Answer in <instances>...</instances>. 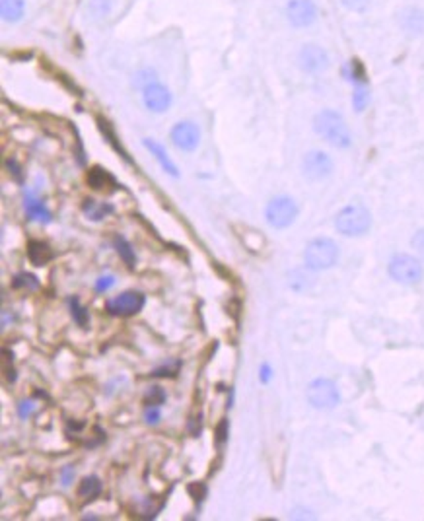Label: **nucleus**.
Instances as JSON below:
<instances>
[{"mask_svg": "<svg viewBox=\"0 0 424 521\" xmlns=\"http://www.w3.org/2000/svg\"><path fill=\"white\" fill-rule=\"evenodd\" d=\"M166 401V393H164V389L161 387H150L148 393L144 397V403L148 405V407H158Z\"/></svg>", "mask_w": 424, "mask_h": 521, "instance_id": "nucleus-23", "label": "nucleus"}, {"mask_svg": "<svg viewBox=\"0 0 424 521\" xmlns=\"http://www.w3.org/2000/svg\"><path fill=\"white\" fill-rule=\"evenodd\" d=\"M142 98H144V105L154 113H164L172 105V93L164 84H158V82L146 86Z\"/></svg>", "mask_w": 424, "mask_h": 521, "instance_id": "nucleus-12", "label": "nucleus"}, {"mask_svg": "<svg viewBox=\"0 0 424 521\" xmlns=\"http://www.w3.org/2000/svg\"><path fill=\"white\" fill-rule=\"evenodd\" d=\"M388 272L395 282L405 284V286H414L421 282L424 276L421 260L414 259L413 255H395L390 260Z\"/></svg>", "mask_w": 424, "mask_h": 521, "instance_id": "nucleus-4", "label": "nucleus"}, {"mask_svg": "<svg viewBox=\"0 0 424 521\" xmlns=\"http://www.w3.org/2000/svg\"><path fill=\"white\" fill-rule=\"evenodd\" d=\"M25 212L30 220H37V222H49V210L45 208V204L41 203L34 193L25 195Z\"/></svg>", "mask_w": 424, "mask_h": 521, "instance_id": "nucleus-17", "label": "nucleus"}, {"mask_svg": "<svg viewBox=\"0 0 424 521\" xmlns=\"http://www.w3.org/2000/svg\"><path fill=\"white\" fill-rule=\"evenodd\" d=\"M144 419L148 424H156L158 420H160V410L158 407H148L146 408V414H144Z\"/></svg>", "mask_w": 424, "mask_h": 521, "instance_id": "nucleus-31", "label": "nucleus"}, {"mask_svg": "<svg viewBox=\"0 0 424 521\" xmlns=\"http://www.w3.org/2000/svg\"><path fill=\"white\" fill-rule=\"evenodd\" d=\"M226 436H228V422H226V420H222V422H220V426L216 428V442L224 443L226 442Z\"/></svg>", "mask_w": 424, "mask_h": 521, "instance_id": "nucleus-30", "label": "nucleus"}, {"mask_svg": "<svg viewBox=\"0 0 424 521\" xmlns=\"http://www.w3.org/2000/svg\"><path fill=\"white\" fill-rule=\"evenodd\" d=\"M12 288H18V290H37L39 288V280L35 278L34 274H30V272H20L18 276H14Z\"/></svg>", "mask_w": 424, "mask_h": 521, "instance_id": "nucleus-20", "label": "nucleus"}, {"mask_svg": "<svg viewBox=\"0 0 424 521\" xmlns=\"http://www.w3.org/2000/svg\"><path fill=\"white\" fill-rule=\"evenodd\" d=\"M267 377H269V368L261 370V379H267Z\"/></svg>", "mask_w": 424, "mask_h": 521, "instance_id": "nucleus-33", "label": "nucleus"}, {"mask_svg": "<svg viewBox=\"0 0 424 521\" xmlns=\"http://www.w3.org/2000/svg\"><path fill=\"white\" fill-rule=\"evenodd\" d=\"M107 181H109V175L104 170H100V168H96V170L88 173V183L92 185L93 189H104Z\"/></svg>", "mask_w": 424, "mask_h": 521, "instance_id": "nucleus-24", "label": "nucleus"}, {"mask_svg": "<svg viewBox=\"0 0 424 521\" xmlns=\"http://www.w3.org/2000/svg\"><path fill=\"white\" fill-rule=\"evenodd\" d=\"M296 216H298V204L290 197H276L265 208V218H267L269 226L276 228V230H282V228L294 224Z\"/></svg>", "mask_w": 424, "mask_h": 521, "instance_id": "nucleus-5", "label": "nucleus"}, {"mask_svg": "<svg viewBox=\"0 0 424 521\" xmlns=\"http://www.w3.org/2000/svg\"><path fill=\"white\" fill-rule=\"evenodd\" d=\"M144 146H146V150H148L150 154L154 156V158L158 159L160 162V166L164 168V171H168L170 175H173V177H179V171H177V166L173 164L172 158L168 156V152L164 150V146L161 144H158V142H154V140H150V138H144Z\"/></svg>", "mask_w": 424, "mask_h": 521, "instance_id": "nucleus-14", "label": "nucleus"}, {"mask_svg": "<svg viewBox=\"0 0 424 521\" xmlns=\"http://www.w3.org/2000/svg\"><path fill=\"white\" fill-rule=\"evenodd\" d=\"M287 18L294 27H308L317 20V6L313 0H288Z\"/></svg>", "mask_w": 424, "mask_h": 521, "instance_id": "nucleus-10", "label": "nucleus"}, {"mask_svg": "<svg viewBox=\"0 0 424 521\" xmlns=\"http://www.w3.org/2000/svg\"><path fill=\"white\" fill-rule=\"evenodd\" d=\"M339 389L333 384L331 379H325V377H320L315 381H311L310 387H308V401L313 408H320V410H325V408H335L339 405Z\"/></svg>", "mask_w": 424, "mask_h": 521, "instance_id": "nucleus-6", "label": "nucleus"}, {"mask_svg": "<svg viewBox=\"0 0 424 521\" xmlns=\"http://www.w3.org/2000/svg\"><path fill=\"white\" fill-rule=\"evenodd\" d=\"M411 243H413V250L424 259V230H419V232L414 234V238Z\"/></svg>", "mask_w": 424, "mask_h": 521, "instance_id": "nucleus-28", "label": "nucleus"}, {"mask_svg": "<svg viewBox=\"0 0 424 521\" xmlns=\"http://www.w3.org/2000/svg\"><path fill=\"white\" fill-rule=\"evenodd\" d=\"M27 257L34 263L35 267H43L49 260L53 259V250L47 245L45 241H39V239H34L30 241L27 245Z\"/></svg>", "mask_w": 424, "mask_h": 521, "instance_id": "nucleus-15", "label": "nucleus"}, {"mask_svg": "<svg viewBox=\"0 0 424 521\" xmlns=\"http://www.w3.org/2000/svg\"><path fill=\"white\" fill-rule=\"evenodd\" d=\"M0 12H2L4 22H20L25 14V2L23 0H0Z\"/></svg>", "mask_w": 424, "mask_h": 521, "instance_id": "nucleus-16", "label": "nucleus"}, {"mask_svg": "<svg viewBox=\"0 0 424 521\" xmlns=\"http://www.w3.org/2000/svg\"><path fill=\"white\" fill-rule=\"evenodd\" d=\"M78 494L86 500L98 498L102 494V480L98 476H86L78 487Z\"/></svg>", "mask_w": 424, "mask_h": 521, "instance_id": "nucleus-18", "label": "nucleus"}, {"mask_svg": "<svg viewBox=\"0 0 424 521\" xmlns=\"http://www.w3.org/2000/svg\"><path fill=\"white\" fill-rule=\"evenodd\" d=\"M70 309H72V318L76 319V323L82 325V327H86V325H88V311L80 306V302H78V300H72V302H70Z\"/></svg>", "mask_w": 424, "mask_h": 521, "instance_id": "nucleus-25", "label": "nucleus"}, {"mask_svg": "<svg viewBox=\"0 0 424 521\" xmlns=\"http://www.w3.org/2000/svg\"><path fill=\"white\" fill-rule=\"evenodd\" d=\"M189 492H191V496L199 502V500H203V496H205V487L203 485H199V483H195V485H189Z\"/></svg>", "mask_w": 424, "mask_h": 521, "instance_id": "nucleus-32", "label": "nucleus"}, {"mask_svg": "<svg viewBox=\"0 0 424 521\" xmlns=\"http://www.w3.org/2000/svg\"><path fill=\"white\" fill-rule=\"evenodd\" d=\"M370 103V91H368V86L362 82H356L355 88V98H353V105H355L356 111H364L366 105Z\"/></svg>", "mask_w": 424, "mask_h": 521, "instance_id": "nucleus-19", "label": "nucleus"}, {"mask_svg": "<svg viewBox=\"0 0 424 521\" xmlns=\"http://www.w3.org/2000/svg\"><path fill=\"white\" fill-rule=\"evenodd\" d=\"M172 142L173 146L183 150V152H193L201 142V131L195 123L181 121L172 129Z\"/></svg>", "mask_w": 424, "mask_h": 521, "instance_id": "nucleus-11", "label": "nucleus"}, {"mask_svg": "<svg viewBox=\"0 0 424 521\" xmlns=\"http://www.w3.org/2000/svg\"><path fill=\"white\" fill-rule=\"evenodd\" d=\"M306 265L311 271H325L333 267L339 259V247L337 243L329 238L311 239L304 253Z\"/></svg>", "mask_w": 424, "mask_h": 521, "instance_id": "nucleus-3", "label": "nucleus"}, {"mask_svg": "<svg viewBox=\"0 0 424 521\" xmlns=\"http://www.w3.org/2000/svg\"><path fill=\"white\" fill-rule=\"evenodd\" d=\"M399 25L405 34L423 35L424 34V10L419 6H407L399 12Z\"/></svg>", "mask_w": 424, "mask_h": 521, "instance_id": "nucleus-13", "label": "nucleus"}, {"mask_svg": "<svg viewBox=\"0 0 424 521\" xmlns=\"http://www.w3.org/2000/svg\"><path fill=\"white\" fill-rule=\"evenodd\" d=\"M333 171V159L321 152V150H313L308 152L304 159H302V173L306 179L310 181H321L325 177H329Z\"/></svg>", "mask_w": 424, "mask_h": 521, "instance_id": "nucleus-7", "label": "nucleus"}, {"mask_svg": "<svg viewBox=\"0 0 424 521\" xmlns=\"http://www.w3.org/2000/svg\"><path fill=\"white\" fill-rule=\"evenodd\" d=\"M298 67L308 74H317L329 67V55L320 45H304L298 53Z\"/></svg>", "mask_w": 424, "mask_h": 521, "instance_id": "nucleus-9", "label": "nucleus"}, {"mask_svg": "<svg viewBox=\"0 0 424 521\" xmlns=\"http://www.w3.org/2000/svg\"><path fill=\"white\" fill-rule=\"evenodd\" d=\"M335 226L343 236H348V238L362 236L372 226V214L362 204H350V206H344L343 210L337 214Z\"/></svg>", "mask_w": 424, "mask_h": 521, "instance_id": "nucleus-2", "label": "nucleus"}, {"mask_svg": "<svg viewBox=\"0 0 424 521\" xmlns=\"http://www.w3.org/2000/svg\"><path fill=\"white\" fill-rule=\"evenodd\" d=\"M115 247H117V253L121 255V259L125 260L126 265L133 269V267H135V260H137V255H135V251L131 250V245L126 243V239L115 238Z\"/></svg>", "mask_w": 424, "mask_h": 521, "instance_id": "nucleus-22", "label": "nucleus"}, {"mask_svg": "<svg viewBox=\"0 0 424 521\" xmlns=\"http://www.w3.org/2000/svg\"><path fill=\"white\" fill-rule=\"evenodd\" d=\"M344 8L353 12H364L370 6V0H341Z\"/></svg>", "mask_w": 424, "mask_h": 521, "instance_id": "nucleus-27", "label": "nucleus"}, {"mask_svg": "<svg viewBox=\"0 0 424 521\" xmlns=\"http://www.w3.org/2000/svg\"><path fill=\"white\" fill-rule=\"evenodd\" d=\"M144 296L140 292H123L105 304V309L115 318H131L144 307Z\"/></svg>", "mask_w": 424, "mask_h": 521, "instance_id": "nucleus-8", "label": "nucleus"}, {"mask_svg": "<svg viewBox=\"0 0 424 521\" xmlns=\"http://www.w3.org/2000/svg\"><path fill=\"white\" fill-rule=\"evenodd\" d=\"M135 78H137L135 80V84H137V86H144V88H146V86H150V84H154V82H156V72H154V70H150V68H146V70H140Z\"/></svg>", "mask_w": 424, "mask_h": 521, "instance_id": "nucleus-26", "label": "nucleus"}, {"mask_svg": "<svg viewBox=\"0 0 424 521\" xmlns=\"http://www.w3.org/2000/svg\"><path fill=\"white\" fill-rule=\"evenodd\" d=\"M113 208L107 206V204H98V201H86L84 204V212L93 218V220H102L105 214H109Z\"/></svg>", "mask_w": 424, "mask_h": 521, "instance_id": "nucleus-21", "label": "nucleus"}, {"mask_svg": "<svg viewBox=\"0 0 424 521\" xmlns=\"http://www.w3.org/2000/svg\"><path fill=\"white\" fill-rule=\"evenodd\" d=\"M313 129L331 146L343 150V148H348L353 144L350 129L346 126L344 119L337 111H331V109L320 111L313 119Z\"/></svg>", "mask_w": 424, "mask_h": 521, "instance_id": "nucleus-1", "label": "nucleus"}, {"mask_svg": "<svg viewBox=\"0 0 424 521\" xmlns=\"http://www.w3.org/2000/svg\"><path fill=\"white\" fill-rule=\"evenodd\" d=\"M113 284H115L113 276H102V278L96 282V290H98V292H104V290H107V288H111Z\"/></svg>", "mask_w": 424, "mask_h": 521, "instance_id": "nucleus-29", "label": "nucleus"}]
</instances>
